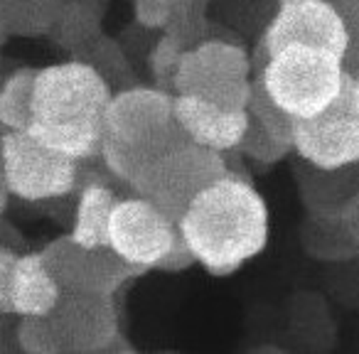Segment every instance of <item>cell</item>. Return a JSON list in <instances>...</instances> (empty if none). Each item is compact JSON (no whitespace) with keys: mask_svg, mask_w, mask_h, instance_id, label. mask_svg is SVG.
<instances>
[{"mask_svg":"<svg viewBox=\"0 0 359 354\" xmlns=\"http://www.w3.org/2000/svg\"><path fill=\"white\" fill-rule=\"evenodd\" d=\"M180 234L197 264L217 278L236 273L269 244V207L249 177L234 168L192 200Z\"/></svg>","mask_w":359,"mask_h":354,"instance_id":"1","label":"cell"},{"mask_svg":"<svg viewBox=\"0 0 359 354\" xmlns=\"http://www.w3.org/2000/svg\"><path fill=\"white\" fill-rule=\"evenodd\" d=\"M111 96L109 81L81 60L69 57L60 64L42 67L35 76L27 133L79 163L99 158Z\"/></svg>","mask_w":359,"mask_h":354,"instance_id":"2","label":"cell"},{"mask_svg":"<svg viewBox=\"0 0 359 354\" xmlns=\"http://www.w3.org/2000/svg\"><path fill=\"white\" fill-rule=\"evenodd\" d=\"M185 140L190 138L175 118L172 91L130 84L111 96L99 158L116 180L130 187L150 163Z\"/></svg>","mask_w":359,"mask_h":354,"instance_id":"3","label":"cell"},{"mask_svg":"<svg viewBox=\"0 0 359 354\" xmlns=\"http://www.w3.org/2000/svg\"><path fill=\"white\" fill-rule=\"evenodd\" d=\"M342 57L315 45H285L254 64L266 94L295 121L320 114L344 81Z\"/></svg>","mask_w":359,"mask_h":354,"instance_id":"4","label":"cell"},{"mask_svg":"<svg viewBox=\"0 0 359 354\" xmlns=\"http://www.w3.org/2000/svg\"><path fill=\"white\" fill-rule=\"evenodd\" d=\"M254 84V60L231 40L207 37L187 47L180 57L172 79V94L197 96L229 111H241L249 104Z\"/></svg>","mask_w":359,"mask_h":354,"instance_id":"5","label":"cell"},{"mask_svg":"<svg viewBox=\"0 0 359 354\" xmlns=\"http://www.w3.org/2000/svg\"><path fill=\"white\" fill-rule=\"evenodd\" d=\"M229 170L226 153L185 140L150 163L133 180L130 190L153 202L172 222H180L192 200Z\"/></svg>","mask_w":359,"mask_h":354,"instance_id":"6","label":"cell"},{"mask_svg":"<svg viewBox=\"0 0 359 354\" xmlns=\"http://www.w3.org/2000/svg\"><path fill=\"white\" fill-rule=\"evenodd\" d=\"M0 148H3V170L11 197L37 205V202L62 200L79 190V160L40 143L27 130H6Z\"/></svg>","mask_w":359,"mask_h":354,"instance_id":"7","label":"cell"},{"mask_svg":"<svg viewBox=\"0 0 359 354\" xmlns=\"http://www.w3.org/2000/svg\"><path fill=\"white\" fill-rule=\"evenodd\" d=\"M293 153L318 168H342L359 160V76L344 74L339 94L293 128Z\"/></svg>","mask_w":359,"mask_h":354,"instance_id":"8","label":"cell"},{"mask_svg":"<svg viewBox=\"0 0 359 354\" xmlns=\"http://www.w3.org/2000/svg\"><path fill=\"white\" fill-rule=\"evenodd\" d=\"M50 273L62 293L116 295L128 280L140 278L143 271L126 264L111 246H81L69 234L50 241L42 249Z\"/></svg>","mask_w":359,"mask_h":354,"instance_id":"9","label":"cell"},{"mask_svg":"<svg viewBox=\"0 0 359 354\" xmlns=\"http://www.w3.org/2000/svg\"><path fill=\"white\" fill-rule=\"evenodd\" d=\"M180 236L177 222L140 195L118 197L109 219V246L145 273L158 268Z\"/></svg>","mask_w":359,"mask_h":354,"instance_id":"10","label":"cell"},{"mask_svg":"<svg viewBox=\"0 0 359 354\" xmlns=\"http://www.w3.org/2000/svg\"><path fill=\"white\" fill-rule=\"evenodd\" d=\"M285 45H315L344 57L347 32L332 3L330 0L276 3V13L271 15L251 60L259 64Z\"/></svg>","mask_w":359,"mask_h":354,"instance_id":"11","label":"cell"},{"mask_svg":"<svg viewBox=\"0 0 359 354\" xmlns=\"http://www.w3.org/2000/svg\"><path fill=\"white\" fill-rule=\"evenodd\" d=\"M60 354H101L121 332L116 295L62 293L50 315Z\"/></svg>","mask_w":359,"mask_h":354,"instance_id":"12","label":"cell"},{"mask_svg":"<svg viewBox=\"0 0 359 354\" xmlns=\"http://www.w3.org/2000/svg\"><path fill=\"white\" fill-rule=\"evenodd\" d=\"M175 118L192 143L217 153H231L249 125V111H229L197 96L175 94Z\"/></svg>","mask_w":359,"mask_h":354,"instance_id":"13","label":"cell"},{"mask_svg":"<svg viewBox=\"0 0 359 354\" xmlns=\"http://www.w3.org/2000/svg\"><path fill=\"white\" fill-rule=\"evenodd\" d=\"M357 170L359 160L342 168H318L298 158L293 165V177L305 212L320 219H339L357 185Z\"/></svg>","mask_w":359,"mask_h":354,"instance_id":"14","label":"cell"},{"mask_svg":"<svg viewBox=\"0 0 359 354\" xmlns=\"http://www.w3.org/2000/svg\"><path fill=\"white\" fill-rule=\"evenodd\" d=\"M60 298L62 288L47 268L42 251L18 254L11 273V288H8V315H18V318L50 315Z\"/></svg>","mask_w":359,"mask_h":354,"instance_id":"15","label":"cell"},{"mask_svg":"<svg viewBox=\"0 0 359 354\" xmlns=\"http://www.w3.org/2000/svg\"><path fill=\"white\" fill-rule=\"evenodd\" d=\"M118 195L106 182L89 180L79 185V200H76L74 222H72L69 236L81 246H109V219Z\"/></svg>","mask_w":359,"mask_h":354,"instance_id":"16","label":"cell"},{"mask_svg":"<svg viewBox=\"0 0 359 354\" xmlns=\"http://www.w3.org/2000/svg\"><path fill=\"white\" fill-rule=\"evenodd\" d=\"M300 246L320 264H344L359 259V241H354L339 219H320L308 215L300 224Z\"/></svg>","mask_w":359,"mask_h":354,"instance_id":"17","label":"cell"},{"mask_svg":"<svg viewBox=\"0 0 359 354\" xmlns=\"http://www.w3.org/2000/svg\"><path fill=\"white\" fill-rule=\"evenodd\" d=\"M104 35L101 30V11L91 0H65L60 18L50 32V40L72 57L81 55Z\"/></svg>","mask_w":359,"mask_h":354,"instance_id":"18","label":"cell"},{"mask_svg":"<svg viewBox=\"0 0 359 354\" xmlns=\"http://www.w3.org/2000/svg\"><path fill=\"white\" fill-rule=\"evenodd\" d=\"M35 76V67H20L0 81V128L3 130H27L32 118Z\"/></svg>","mask_w":359,"mask_h":354,"instance_id":"19","label":"cell"},{"mask_svg":"<svg viewBox=\"0 0 359 354\" xmlns=\"http://www.w3.org/2000/svg\"><path fill=\"white\" fill-rule=\"evenodd\" d=\"M65 0H6L0 13L11 37H50Z\"/></svg>","mask_w":359,"mask_h":354,"instance_id":"20","label":"cell"},{"mask_svg":"<svg viewBox=\"0 0 359 354\" xmlns=\"http://www.w3.org/2000/svg\"><path fill=\"white\" fill-rule=\"evenodd\" d=\"M246 111L254 121H259L261 128L271 135L278 143L288 145L293 150V128H295V118L290 114H285L269 94L261 86V81L254 76V84H251V94H249V104H246Z\"/></svg>","mask_w":359,"mask_h":354,"instance_id":"21","label":"cell"},{"mask_svg":"<svg viewBox=\"0 0 359 354\" xmlns=\"http://www.w3.org/2000/svg\"><path fill=\"white\" fill-rule=\"evenodd\" d=\"M187 47H192V42L187 40L185 35H180V32H175V30L160 32L158 42H155L148 55V67H150V74H153L155 86L172 91L175 72H177L180 57H182V52H185Z\"/></svg>","mask_w":359,"mask_h":354,"instance_id":"22","label":"cell"},{"mask_svg":"<svg viewBox=\"0 0 359 354\" xmlns=\"http://www.w3.org/2000/svg\"><path fill=\"white\" fill-rule=\"evenodd\" d=\"M231 153L241 155V158H249L251 163L261 165V168H271V165H278L280 160L288 158L293 150H290L288 145L271 138V135L261 128L259 121H254L249 116V125H246L236 150H231Z\"/></svg>","mask_w":359,"mask_h":354,"instance_id":"23","label":"cell"},{"mask_svg":"<svg viewBox=\"0 0 359 354\" xmlns=\"http://www.w3.org/2000/svg\"><path fill=\"white\" fill-rule=\"evenodd\" d=\"M74 60H81V62H86V64H91L109 84H114L116 79H121V81L130 79V67H128V62H126L123 50L116 45V40H111V37H106V35H101L94 45H89L81 55H76Z\"/></svg>","mask_w":359,"mask_h":354,"instance_id":"24","label":"cell"},{"mask_svg":"<svg viewBox=\"0 0 359 354\" xmlns=\"http://www.w3.org/2000/svg\"><path fill=\"white\" fill-rule=\"evenodd\" d=\"M15 339H18V347L25 354H60L55 329H52L47 315L20 318V322L15 327Z\"/></svg>","mask_w":359,"mask_h":354,"instance_id":"25","label":"cell"},{"mask_svg":"<svg viewBox=\"0 0 359 354\" xmlns=\"http://www.w3.org/2000/svg\"><path fill=\"white\" fill-rule=\"evenodd\" d=\"M330 3L342 18L344 32H347V50L342 57L344 72L359 76V0H330Z\"/></svg>","mask_w":359,"mask_h":354,"instance_id":"26","label":"cell"},{"mask_svg":"<svg viewBox=\"0 0 359 354\" xmlns=\"http://www.w3.org/2000/svg\"><path fill=\"white\" fill-rule=\"evenodd\" d=\"M175 13V0H133L135 22L145 30L163 32Z\"/></svg>","mask_w":359,"mask_h":354,"instance_id":"27","label":"cell"},{"mask_svg":"<svg viewBox=\"0 0 359 354\" xmlns=\"http://www.w3.org/2000/svg\"><path fill=\"white\" fill-rule=\"evenodd\" d=\"M192 266H197V259L190 246H187V241L182 239V234H180L177 239H175L172 249L168 251V256L160 261V266L155 271H163V273H182V271L192 268Z\"/></svg>","mask_w":359,"mask_h":354,"instance_id":"28","label":"cell"},{"mask_svg":"<svg viewBox=\"0 0 359 354\" xmlns=\"http://www.w3.org/2000/svg\"><path fill=\"white\" fill-rule=\"evenodd\" d=\"M18 254L11 246L0 244V313L8 315V288H11V273L15 266Z\"/></svg>","mask_w":359,"mask_h":354,"instance_id":"29","label":"cell"},{"mask_svg":"<svg viewBox=\"0 0 359 354\" xmlns=\"http://www.w3.org/2000/svg\"><path fill=\"white\" fill-rule=\"evenodd\" d=\"M339 222H342L344 229L354 236V241H359V170H357V185H354L352 197H349L347 205H344Z\"/></svg>","mask_w":359,"mask_h":354,"instance_id":"30","label":"cell"},{"mask_svg":"<svg viewBox=\"0 0 359 354\" xmlns=\"http://www.w3.org/2000/svg\"><path fill=\"white\" fill-rule=\"evenodd\" d=\"M133 352H135V347L130 344V339L126 337L123 332H116L101 354H133Z\"/></svg>","mask_w":359,"mask_h":354,"instance_id":"31","label":"cell"},{"mask_svg":"<svg viewBox=\"0 0 359 354\" xmlns=\"http://www.w3.org/2000/svg\"><path fill=\"white\" fill-rule=\"evenodd\" d=\"M3 133H6V130L0 128V143H3ZM8 202H11V190H8V182H6V170H3V148H0V217L6 215Z\"/></svg>","mask_w":359,"mask_h":354,"instance_id":"32","label":"cell"},{"mask_svg":"<svg viewBox=\"0 0 359 354\" xmlns=\"http://www.w3.org/2000/svg\"><path fill=\"white\" fill-rule=\"evenodd\" d=\"M8 40H11V32H8L6 18H3V13H0V47H6Z\"/></svg>","mask_w":359,"mask_h":354,"instance_id":"33","label":"cell"},{"mask_svg":"<svg viewBox=\"0 0 359 354\" xmlns=\"http://www.w3.org/2000/svg\"><path fill=\"white\" fill-rule=\"evenodd\" d=\"M276 3H295V0H276Z\"/></svg>","mask_w":359,"mask_h":354,"instance_id":"34","label":"cell"},{"mask_svg":"<svg viewBox=\"0 0 359 354\" xmlns=\"http://www.w3.org/2000/svg\"><path fill=\"white\" fill-rule=\"evenodd\" d=\"M3 3H6V0H0V6H3Z\"/></svg>","mask_w":359,"mask_h":354,"instance_id":"35","label":"cell"}]
</instances>
